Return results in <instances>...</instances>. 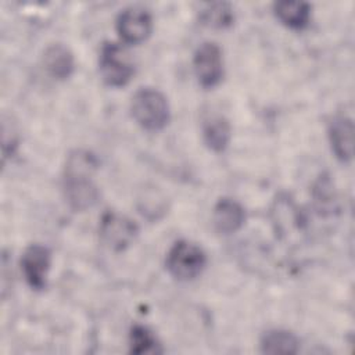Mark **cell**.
<instances>
[{
  "mask_svg": "<svg viewBox=\"0 0 355 355\" xmlns=\"http://www.w3.org/2000/svg\"><path fill=\"white\" fill-rule=\"evenodd\" d=\"M96 165L94 157L82 150L72 153L67 159L64 190L67 201L76 211L90 208L98 198V190L92 180Z\"/></svg>",
  "mask_w": 355,
  "mask_h": 355,
  "instance_id": "obj_1",
  "label": "cell"
},
{
  "mask_svg": "<svg viewBox=\"0 0 355 355\" xmlns=\"http://www.w3.org/2000/svg\"><path fill=\"white\" fill-rule=\"evenodd\" d=\"M194 71L198 82L204 87H212L219 83L223 75L222 51L218 44L205 42L198 46L193 58Z\"/></svg>",
  "mask_w": 355,
  "mask_h": 355,
  "instance_id": "obj_6",
  "label": "cell"
},
{
  "mask_svg": "<svg viewBox=\"0 0 355 355\" xmlns=\"http://www.w3.org/2000/svg\"><path fill=\"white\" fill-rule=\"evenodd\" d=\"M202 137L214 151H223L230 141V123L222 115H211L204 121Z\"/></svg>",
  "mask_w": 355,
  "mask_h": 355,
  "instance_id": "obj_12",
  "label": "cell"
},
{
  "mask_svg": "<svg viewBox=\"0 0 355 355\" xmlns=\"http://www.w3.org/2000/svg\"><path fill=\"white\" fill-rule=\"evenodd\" d=\"M100 73L110 86H125L135 73V65L125 47L105 43L100 54Z\"/></svg>",
  "mask_w": 355,
  "mask_h": 355,
  "instance_id": "obj_4",
  "label": "cell"
},
{
  "mask_svg": "<svg viewBox=\"0 0 355 355\" xmlns=\"http://www.w3.org/2000/svg\"><path fill=\"white\" fill-rule=\"evenodd\" d=\"M205 252L196 244L179 240L166 255V269L178 280H191L205 268Z\"/></svg>",
  "mask_w": 355,
  "mask_h": 355,
  "instance_id": "obj_3",
  "label": "cell"
},
{
  "mask_svg": "<svg viewBox=\"0 0 355 355\" xmlns=\"http://www.w3.org/2000/svg\"><path fill=\"white\" fill-rule=\"evenodd\" d=\"M21 269L26 283L32 288H44L50 269V251L40 244L29 245L22 254Z\"/></svg>",
  "mask_w": 355,
  "mask_h": 355,
  "instance_id": "obj_8",
  "label": "cell"
},
{
  "mask_svg": "<svg viewBox=\"0 0 355 355\" xmlns=\"http://www.w3.org/2000/svg\"><path fill=\"white\" fill-rule=\"evenodd\" d=\"M129 347L133 354H158L159 343L154 333L146 326H135L129 334Z\"/></svg>",
  "mask_w": 355,
  "mask_h": 355,
  "instance_id": "obj_15",
  "label": "cell"
},
{
  "mask_svg": "<svg viewBox=\"0 0 355 355\" xmlns=\"http://www.w3.org/2000/svg\"><path fill=\"white\" fill-rule=\"evenodd\" d=\"M298 344V338L287 330H269L261 340V348L266 354H294Z\"/></svg>",
  "mask_w": 355,
  "mask_h": 355,
  "instance_id": "obj_14",
  "label": "cell"
},
{
  "mask_svg": "<svg viewBox=\"0 0 355 355\" xmlns=\"http://www.w3.org/2000/svg\"><path fill=\"white\" fill-rule=\"evenodd\" d=\"M276 17L288 28H304L311 17V6L304 1H277L275 3Z\"/></svg>",
  "mask_w": 355,
  "mask_h": 355,
  "instance_id": "obj_13",
  "label": "cell"
},
{
  "mask_svg": "<svg viewBox=\"0 0 355 355\" xmlns=\"http://www.w3.org/2000/svg\"><path fill=\"white\" fill-rule=\"evenodd\" d=\"M329 139L336 157L349 161L354 154V123L348 116H336L329 128Z\"/></svg>",
  "mask_w": 355,
  "mask_h": 355,
  "instance_id": "obj_9",
  "label": "cell"
},
{
  "mask_svg": "<svg viewBox=\"0 0 355 355\" xmlns=\"http://www.w3.org/2000/svg\"><path fill=\"white\" fill-rule=\"evenodd\" d=\"M200 18L207 26L226 28L233 22V10L227 3H212L201 11Z\"/></svg>",
  "mask_w": 355,
  "mask_h": 355,
  "instance_id": "obj_16",
  "label": "cell"
},
{
  "mask_svg": "<svg viewBox=\"0 0 355 355\" xmlns=\"http://www.w3.org/2000/svg\"><path fill=\"white\" fill-rule=\"evenodd\" d=\"M44 68L47 72L57 79L68 78L73 71L72 53L64 44H51L46 49L43 57Z\"/></svg>",
  "mask_w": 355,
  "mask_h": 355,
  "instance_id": "obj_11",
  "label": "cell"
},
{
  "mask_svg": "<svg viewBox=\"0 0 355 355\" xmlns=\"http://www.w3.org/2000/svg\"><path fill=\"white\" fill-rule=\"evenodd\" d=\"M137 234L136 223L125 215L108 211L100 220V237L114 251H122L132 244Z\"/></svg>",
  "mask_w": 355,
  "mask_h": 355,
  "instance_id": "obj_5",
  "label": "cell"
},
{
  "mask_svg": "<svg viewBox=\"0 0 355 355\" xmlns=\"http://www.w3.org/2000/svg\"><path fill=\"white\" fill-rule=\"evenodd\" d=\"M245 214L243 207L232 198H220L212 212V223L222 234L234 233L244 223Z\"/></svg>",
  "mask_w": 355,
  "mask_h": 355,
  "instance_id": "obj_10",
  "label": "cell"
},
{
  "mask_svg": "<svg viewBox=\"0 0 355 355\" xmlns=\"http://www.w3.org/2000/svg\"><path fill=\"white\" fill-rule=\"evenodd\" d=\"M151 15L141 7H128L121 11L116 18V31L119 36L130 44L146 40L151 33Z\"/></svg>",
  "mask_w": 355,
  "mask_h": 355,
  "instance_id": "obj_7",
  "label": "cell"
},
{
  "mask_svg": "<svg viewBox=\"0 0 355 355\" xmlns=\"http://www.w3.org/2000/svg\"><path fill=\"white\" fill-rule=\"evenodd\" d=\"M130 110L135 121L147 130H159L169 121L166 97L153 87L139 89L132 97Z\"/></svg>",
  "mask_w": 355,
  "mask_h": 355,
  "instance_id": "obj_2",
  "label": "cell"
}]
</instances>
